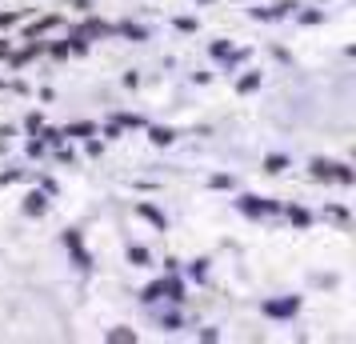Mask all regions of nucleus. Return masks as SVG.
Returning <instances> with one entry per match:
<instances>
[{
  "label": "nucleus",
  "instance_id": "9b49d317",
  "mask_svg": "<svg viewBox=\"0 0 356 344\" xmlns=\"http://www.w3.org/2000/svg\"><path fill=\"white\" fill-rule=\"evenodd\" d=\"M284 168H289V156H280V152H273V156H264V172H268V177H280Z\"/></svg>",
  "mask_w": 356,
  "mask_h": 344
},
{
  "label": "nucleus",
  "instance_id": "f704fd0d",
  "mask_svg": "<svg viewBox=\"0 0 356 344\" xmlns=\"http://www.w3.org/2000/svg\"><path fill=\"white\" fill-rule=\"evenodd\" d=\"M0 88H4V81H0Z\"/></svg>",
  "mask_w": 356,
  "mask_h": 344
},
{
  "label": "nucleus",
  "instance_id": "473e14b6",
  "mask_svg": "<svg viewBox=\"0 0 356 344\" xmlns=\"http://www.w3.org/2000/svg\"><path fill=\"white\" fill-rule=\"evenodd\" d=\"M161 325H164V328H180V316H177V312H168V316H164Z\"/></svg>",
  "mask_w": 356,
  "mask_h": 344
},
{
  "label": "nucleus",
  "instance_id": "7c9ffc66",
  "mask_svg": "<svg viewBox=\"0 0 356 344\" xmlns=\"http://www.w3.org/2000/svg\"><path fill=\"white\" fill-rule=\"evenodd\" d=\"M52 56H56V60H65V56H68V40H56V44H52Z\"/></svg>",
  "mask_w": 356,
  "mask_h": 344
},
{
  "label": "nucleus",
  "instance_id": "a211bd4d",
  "mask_svg": "<svg viewBox=\"0 0 356 344\" xmlns=\"http://www.w3.org/2000/svg\"><path fill=\"white\" fill-rule=\"evenodd\" d=\"M108 341H113V344H136V332L120 325V328H113V332H108Z\"/></svg>",
  "mask_w": 356,
  "mask_h": 344
},
{
  "label": "nucleus",
  "instance_id": "6e6552de",
  "mask_svg": "<svg viewBox=\"0 0 356 344\" xmlns=\"http://www.w3.org/2000/svg\"><path fill=\"white\" fill-rule=\"evenodd\" d=\"M136 213H140V216H145V220H148V224H156V229H168V220H164V213H156V208H152V204H145V200H140V204H136Z\"/></svg>",
  "mask_w": 356,
  "mask_h": 344
},
{
  "label": "nucleus",
  "instance_id": "0eeeda50",
  "mask_svg": "<svg viewBox=\"0 0 356 344\" xmlns=\"http://www.w3.org/2000/svg\"><path fill=\"white\" fill-rule=\"evenodd\" d=\"M113 33L129 36V40H148V28H145V24H132V20H120V24H113Z\"/></svg>",
  "mask_w": 356,
  "mask_h": 344
},
{
  "label": "nucleus",
  "instance_id": "dca6fc26",
  "mask_svg": "<svg viewBox=\"0 0 356 344\" xmlns=\"http://www.w3.org/2000/svg\"><path fill=\"white\" fill-rule=\"evenodd\" d=\"M308 168H312V181H332V161H312Z\"/></svg>",
  "mask_w": 356,
  "mask_h": 344
},
{
  "label": "nucleus",
  "instance_id": "ddd939ff",
  "mask_svg": "<svg viewBox=\"0 0 356 344\" xmlns=\"http://www.w3.org/2000/svg\"><path fill=\"white\" fill-rule=\"evenodd\" d=\"M56 24H60V17H56V13H52V17H44V20H36V24H29V40H36L40 33H49V28H56Z\"/></svg>",
  "mask_w": 356,
  "mask_h": 344
},
{
  "label": "nucleus",
  "instance_id": "cd10ccee",
  "mask_svg": "<svg viewBox=\"0 0 356 344\" xmlns=\"http://www.w3.org/2000/svg\"><path fill=\"white\" fill-rule=\"evenodd\" d=\"M40 136H44L49 145H60V140H65V132H60V129H40Z\"/></svg>",
  "mask_w": 356,
  "mask_h": 344
},
{
  "label": "nucleus",
  "instance_id": "f8f14e48",
  "mask_svg": "<svg viewBox=\"0 0 356 344\" xmlns=\"http://www.w3.org/2000/svg\"><path fill=\"white\" fill-rule=\"evenodd\" d=\"M164 300L180 304V300H184V284H180V280H172V277H164Z\"/></svg>",
  "mask_w": 356,
  "mask_h": 344
},
{
  "label": "nucleus",
  "instance_id": "7ed1b4c3",
  "mask_svg": "<svg viewBox=\"0 0 356 344\" xmlns=\"http://www.w3.org/2000/svg\"><path fill=\"white\" fill-rule=\"evenodd\" d=\"M236 208H241L244 216H268V213H280V204L268 197H241L236 200Z\"/></svg>",
  "mask_w": 356,
  "mask_h": 344
},
{
  "label": "nucleus",
  "instance_id": "39448f33",
  "mask_svg": "<svg viewBox=\"0 0 356 344\" xmlns=\"http://www.w3.org/2000/svg\"><path fill=\"white\" fill-rule=\"evenodd\" d=\"M40 52H44V44H40V36H36V40H29V44H24L20 52H13V65L24 68L29 60H33V56H40Z\"/></svg>",
  "mask_w": 356,
  "mask_h": 344
},
{
  "label": "nucleus",
  "instance_id": "9d476101",
  "mask_svg": "<svg viewBox=\"0 0 356 344\" xmlns=\"http://www.w3.org/2000/svg\"><path fill=\"white\" fill-rule=\"evenodd\" d=\"M148 140H152V145H172L177 132L168 129V124H152V129H148Z\"/></svg>",
  "mask_w": 356,
  "mask_h": 344
},
{
  "label": "nucleus",
  "instance_id": "aec40b11",
  "mask_svg": "<svg viewBox=\"0 0 356 344\" xmlns=\"http://www.w3.org/2000/svg\"><path fill=\"white\" fill-rule=\"evenodd\" d=\"M65 136H92L97 132V124H88V120H81V124H68V129H60Z\"/></svg>",
  "mask_w": 356,
  "mask_h": 344
},
{
  "label": "nucleus",
  "instance_id": "bb28decb",
  "mask_svg": "<svg viewBox=\"0 0 356 344\" xmlns=\"http://www.w3.org/2000/svg\"><path fill=\"white\" fill-rule=\"evenodd\" d=\"M209 184H212V188H236V181H232V177H225V172H216Z\"/></svg>",
  "mask_w": 356,
  "mask_h": 344
},
{
  "label": "nucleus",
  "instance_id": "4be33fe9",
  "mask_svg": "<svg viewBox=\"0 0 356 344\" xmlns=\"http://www.w3.org/2000/svg\"><path fill=\"white\" fill-rule=\"evenodd\" d=\"M212 56H216V60H228V56H232V44H228V40H212Z\"/></svg>",
  "mask_w": 356,
  "mask_h": 344
},
{
  "label": "nucleus",
  "instance_id": "f3484780",
  "mask_svg": "<svg viewBox=\"0 0 356 344\" xmlns=\"http://www.w3.org/2000/svg\"><path fill=\"white\" fill-rule=\"evenodd\" d=\"M332 181H337V184H356V172L348 168V164H337V161H332Z\"/></svg>",
  "mask_w": 356,
  "mask_h": 344
},
{
  "label": "nucleus",
  "instance_id": "20e7f679",
  "mask_svg": "<svg viewBox=\"0 0 356 344\" xmlns=\"http://www.w3.org/2000/svg\"><path fill=\"white\" fill-rule=\"evenodd\" d=\"M81 36H84V40H97V36H113V24H104V20L92 17V20H84V24H81Z\"/></svg>",
  "mask_w": 356,
  "mask_h": 344
},
{
  "label": "nucleus",
  "instance_id": "c85d7f7f",
  "mask_svg": "<svg viewBox=\"0 0 356 344\" xmlns=\"http://www.w3.org/2000/svg\"><path fill=\"white\" fill-rule=\"evenodd\" d=\"M177 28L180 33H196V20L193 17H177Z\"/></svg>",
  "mask_w": 356,
  "mask_h": 344
},
{
  "label": "nucleus",
  "instance_id": "412c9836",
  "mask_svg": "<svg viewBox=\"0 0 356 344\" xmlns=\"http://www.w3.org/2000/svg\"><path fill=\"white\" fill-rule=\"evenodd\" d=\"M129 264H148V248L145 245H129Z\"/></svg>",
  "mask_w": 356,
  "mask_h": 344
},
{
  "label": "nucleus",
  "instance_id": "2f4dec72",
  "mask_svg": "<svg viewBox=\"0 0 356 344\" xmlns=\"http://www.w3.org/2000/svg\"><path fill=\"white\" fill-rule=\"evenodd\" d=\"M44 152V140H29V156H40Z\"/></svg>",
  "mask_w": 356,
  "mask_h": 344
},
{
  "label": "nucleus",
  "instance_id": "2eb2a0df",
  "mask_svg": "<svg viewBox=\"0 0 356 344\" xmlns=\"http://www.w3.org/2000/svg\"><path fill=\"white\" fill-rule=\"evenodd\" d=\"M140 300H145V304H156V300H164V277H161V280H152L145 293H140Z\"/></svg>",
  "mask_w": 356,
  "mask_h": 344
},
{
  "label": "nucleus",
  "instance_id": "72a5a7b5",
  "mask_svg": "<svg viewBox=\"0 0 356 344\" xmlns=\"http://www.w3.org/2000/svg\"><path fill=\"white\" fill-rule=\"evenodd\" d=\"M0 56H8V40L4 36H0Z\"/></svg>",
  "mask_w": 356,
  "mask_h": 344
},
{
  "label": "nucleus",
  "instance_id": "b1692460",
  "mask_svg": "<svg viewBox=\"0 0 356 344\" xmlns=\"http://www.w3.org/2000/svg\"><path fill=\"white\" fill-rule=\"evenodd\" d=\"M209 277V261H193L188 264V280H204Z\"/></svg>",
  "mask_w": 356,
  "mask_h": 344
},
{
  "label": "nucleus",
  "instance_id": "f257e3e1",
  "mask_svg": "<svg viewBox=\"0 0 356 344\" xmlns=\"http://www.w3.org/2000/svg\"><path fill=\"white\" fill-rule=\"evenodd\" d=\"M264 316H273V320H289L300 312V296H276V300H264Z\"/></svg>",
  "mask_w": 356,
  "mask_h": 344
},
{
  "label": "nucleus",
  "instance_id": "c756f323",
  "mask_svg": "<svg viewBox=\"0 0 356 344\" xmlns=\"http://www.w3.org/2000/svg\"><path fill=\"white\" fill-rule=\"evenodd\" d=\"M20 20V13H0V28H13Z\"/></svg>",
  "mask_w": 356,
  "mask_h": 344
},
{
  "label": "nucleus",
  "instance_id": "393cba45",
  "mask_svg": "<svg viewBox=\"0 0 356 344\" xmlns=\"http://www.w3.org/2000/svg\"><path fill=\"white\" fill-rule=\"evenodd\" d=\"M321 20H324L321 8H308V13H300V24H308V28H312V24H321Z\"/></svg>",
  "mask_w": 356,
  "mask_h": 344
},
{
  "label": "nucleus",
  "instance_id": "6ab92c4d",
  "mask_svg": "<svg viewBox=\"0 0 356 344\" xmlns=\"http://www.w3.org/2000/svg\"><path fill=\"white\" fill-rule=\"evenodd\" d=\"M116 124H120V129H145V116H136V113H120V116H116Z\"/></svg>",
  "mask_w": 356,
  "mask_h": 344
},
{
  "label": "nucleus",
  "instance_id": "a878e982",
  "mask_svg": "<svg viewBox=\"0 0 356 344\" xmlns=\"http://www.w3.org/2000/svg\"><path fill=\"white\" fill-rule=\"evenodd\" d=\"M24 129H29V132L36 136V132L44 129V116H40V113H29V120H24Z\"/></svg>",
  "mask_w": 356,
  "mask_h": 344
},
{
  "label": "nucleus",
  "instance_id": "f03ea898",
  "mask_svg": "<svg viewBox=\"0 0 356 344\" xmlns=\"http://www.w3.org/2000/svg\"><path fill=\"white\" fill-rule=\"evenodd\" d=\"M65 248L72 252V261H76V268H92V256H88V248H84V240H81V232L76 229H65Z\"/></svg>",
  "mask_w": 356,
  "mask_h": 344
},
{
  "label": "nucleus",
  "instance_id": "423d86ee",
  "mask_svg": "<svg viewBox=\"0 0 356 344\" xmlns=\"http://www.w3.org/2000/svg\"><path fill=\"white\" fill-rule=\"evenodd\" d=\"M24 213L29 216H44L49 213V197H44V193H29V197H24Z\"/></svg>",
  "mask_w": 356,
  "mask_h": 344
},
{
  "label": "nucleus",
  "instance_id": "1a4fd4ad",
  "mask_svg": "<svg viewBox=\"0 0 356 344\" xmlns=\"http://www.w3.org/2000/svg\"><path fill=\"white\" fill-rule=\"evenodd\" d=\"M284 216H289L296 229H308V224H312V213H308V208H300V204H289V208H284Z\"/></svg>",
  "mask_w": 356,
  "mask_h": 344
},
{
  "label": "nucleus",
  "instance_id": "4468645a",
  "mask_svg": "<svg viewBox=\"0 0 356 344\" xmlns=\"http://www.w3.org/2000/svg\"><path fill=\"white\" fill-rule=\"evenodd\" d=\"M257 88H260V72H244L241 81H236V92H241V97L257 92Z\"/></svg>",
  "mask_w": 356,
  "mask_h": 344
},
{
  "label": "nucleus",
  "instance_id": "5701e85b",
  "mask_svg": "<svg viewBox=\"0 0 356 344\" xmlns=\"http://www.w3.org/2000/svg\"><path fill=\"white\" fill-rule=\"evenodd\" d=\"M68 52H76V56H84V52H88V40H84L81 33H72V36H68Z\"/></svg>",
  "mask_w": 356,
  "mask_h": 344
}]
</instances>
